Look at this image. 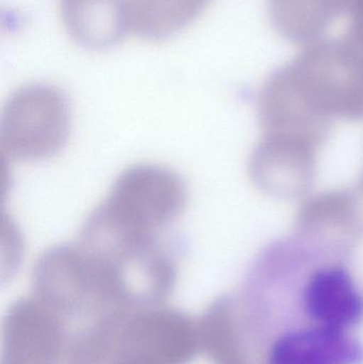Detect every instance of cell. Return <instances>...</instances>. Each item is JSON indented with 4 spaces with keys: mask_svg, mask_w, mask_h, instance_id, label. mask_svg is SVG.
<instances>
[{
    "mask_svg": "<svg viewBox=\"0 0 363 364\" xmlns=\"http://www.w3.org/2000/svg\"><path fill=\"white\" fill-rule=\"evenodd\" d=\"M198 327L179 310L151 308L87 323L68 338L65 364H188L200 350Z\"/></svg>",
    "mask_w": 363,
    "mask_h": 364,
    "instance_id": "obj_1",
    "label": "cell"
},
{
    "mask_svg": "<svg viewBox=\"0 0 363 364\" xmlns=\"http://www.w3.org/2000/svg\"><path fill=\"white\" fill-rule=\"evenodd\" d=\"M185 203V186L176 173L163 166H136L117 178L92 215L121 235L159 239Z\"/></svg>",
    "mask_w": 363,
    "mask_h": 364,
    "instance_id": "obj_2",
    "label": "cell"
},
{
    "mask_svg": "<svg viewBox=\"0 0 363 364\" xmlns=\"http://www.w3.org/2000/svg\"><path fill=\"white\" fill-rule=\"evenodd\" d=\"M36 296L64 320L87 323L117 314L110 287L93 257L78 243L46 250L33 271Z\"/></svg>",
    "mask_w": 363,
    "mask_h": 364,
    "instance_id": "obj_3",
    "label": "cell"
},
{
    "mask_svg": "<svg viewBox=\"0 0 363 364\" xmlns=\"http://www.w3.org/2000/svg\"><path fill=\"white\" fill-rule=\"evenodd\" d=\"M68 132L65 96L48 85H27L11 96L2 112V153L19 161L48 159L63 149Z\"/></svg>",
    "mask_w": 363,
    "mask_h": 364,
    "instance_id": "obj_4",
    "label": "cell"
},
{
    "mask_svg": "<svg viewBox=\"0 0 363 364\" xmlns=\"http://www.w3.org/2000/svg\"><path fill=\"white\" fill-rule=\"evenodd\" d=\"M67 342L66 321L38 297H23L4 316L0 364H59Z\"/></svg>",
    "mask_w": 363,
    "mask_h": 364,
    "instance_id": "obj_5",
    "label": "cell"
},
{
    "mask_svg": "<svg viewBox=\"0 0 363 364\" xmlns=\"http://www.w3.org/2000/svg\"><path fill=\"white\" fill-rule=\"evenodd\" d=\"M363 348L351 333L296 329L277 336L268 348L266 364H362Z\"/></svg>",
    "mask_w": 363,
    "mask_h": 364,
    "instance_id": "obj_6",
    "label": "cell"
},
{
    "mask_svg": "<svg viewBox=\"0 0 363 364\" xmlns=\"http://www.w3.org/2000/svg\"><path fill=\"white\" fill-rule=\"evenodd\" d=\"M66 30L82 46H113L128 31L127 0H60Z\"/></svg>",
    "mask_w": 363,
    "mask_h": 364,
    "instance_id": "obj_7",
    "label": "cell"
},
{
    "mask_svg": "<svg viewBox=\"0 0 363 364\" xmlns=\"http://www.w3.org/2000/svg\"><path fill=\"white\" fill-rule=\"evenodd\" d=\"M347 0H270L271 21L289 42L313 44L322 40L330 26L345 12Z\"/></svg>",
    "mask_w": 363,
    "mask_h": 364,
    "instance_id": "obj_8",
    "label": "cell"
},
{
    "mask_svg": "<svg viewBox=\"0 0 363 364\" xmlns=\"http://www.w3.org/2000/svg\"><path fill=\"white\" fill-rule=\"evenodd\" d=\"M210 1L127 0L128 31L144 40H166L197 18Z\"/></svg>",
    "mask_w": 363,
    "mask_h": 364,
    "instance_id": "obj_9",
    "label": "cell"
},
{
    "mask_svg": "<svg viewBox=\"0 0 363 364\" xmlns=\"http://www.w3.org/2000/svg\"><path fill=\"white\" fill-rule=\"evenodd\" d=\"M345 13L351 25L349 32L363 40V0H347Z\"/></svg>",
    "mask_w": 363,
    "mask_h": 364,
    "instance_id": "obj_10",
    "label": "cell"
}]
</instances>
